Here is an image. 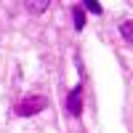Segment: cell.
Segmentation results:
<instances>
[{"label": "cell", "instance_id": "2", "mask_svg": "<svg viewBox=\"0 0 133 133\" xmlns=\"http://www.w3.org/2000/svg\"><path fill=\"white\" fill-rule=\"evenodd\" d=\"M66 112L80 117V112H83V88L80 85H75V91H69V96H66Z\"/></svg>", "mask_w": 133, "mask_h": 133}, {"label": "cell", "instance_id": "3", "mask_svg": "<svg viewBox=\"0 0 133 133\" xmlns=\"http://www.w3.org/2000/svg\"><path fill=\"white\" fill-rule=\"evenodd\" d=\"M120 32H123L125 43H133V21H123V24H120Z\"/></svg>", "mask_w": 133, "mask_h": 133}, {"label": "cell", "instance_id": "1", "mask_svg": "<svg viewBox=\"0 0 133 133\" xmlns=\"http://www.w3.org/2000/svg\"><path fill=\"white\" fill-rule=\"evenodd\" d=\"M45 107H48V98H45V96H27V98H21V101L14 107V112H16L19 117H29V115L43 112Z\"/></svg>", "mask_w": 133, "mask_h": 133}, {"label": "cell", "instance_id": "4", "mask_svg": "<svg viewBox=\"0 0 133 133\" xmlns=\"http://www.w3.org/2000/svg\"><path fill=\"white\" fill-rule=\"evenodd\" d=\"M72 19H75V29H83V27H85V14H83V8H75V11H72Z\"/></svg>", "mask_w": 133, "mask_h": 133}, {"label": "cell", "instance_id": "5", "mask_svg": "<svg viewBox=\"0 0 133 133\" xmlns=\"http://www.w3.org/2000/svg\"><path fill=\"white\" fill-rule=\"evenodd\" d=\"M48 8V0H40V3H27V11H32V14H40V11H45Z\"/></svg>", "mask_w": 133, "mask_h": 133}, {"label": "cell", "instance_id": "6", "mask_svg": "<svg viewBox=\"0 0 133 133\" xmlns=\"http://www.w3.org/2000/svg\"><path fill=\"white\" fill-rule=\"evenodd\" d=\"M85 8L91 11V14H101V5H98L96 0H85Z\"/></svg>", "mask_w": 133, "mask_h": 133}]
</instances>
